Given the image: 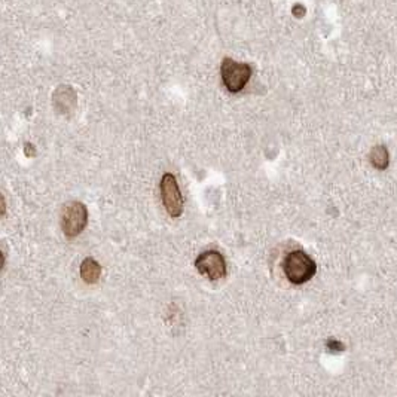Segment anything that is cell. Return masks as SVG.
Here are the masks:
<instances>
[{"instance_id":"7a4b0ae2","label":"cell","mask_w":397,"mask_h":397,"mask_svg":"<svg viewBox=\"0 0 397 397\" xmlns=\"http://www.w3.org/2000/svg\"><path fill=\"white\" fill-rule=\"evenodd\" d=\"M222 82L230 93L243 91L252 77V67L246 63H238L232 59H225L220 66Z\"/></svg>"},{"instance_id":"52a82bcc","label":"cell","mask_w":397,"mask_h":397,"mask_svg":"<svg viewBox=\"0 0 397 397\" xmlns=\"http://www.w3.org/2000/svg\"><path fill=\"white\" fill-rule=\"evenodd\" d=\"M81 277L87 285H94L101 277V267L93 257H87L81 265Z\"/></svg>"},{"instance_id":"5b68a950","label":"cell","mask_w":397,"mask_h":397,"mask_svg":"<svg viewBox=\"0 0 397 397\" xmlns=\"http://www.w3.org/2000/svg\"><path fill=\"white\" fill-rule=\"evenodd\" d=\"M195 268L201 276H206L211 281H218L223 278L226 276V272H228L226 260L223 255L218 250L202 252L195 260Z\"/></svg>"},{"instance_id":"3957f363","label":"cell","mask_w":397,"mask_h":397,"mask_svg":"<svg viewBox=\"0 0 397 397\" xmlns=\"http://www.w3.org/2000/svg\"><path fill=\"white\" fill-rule=\"evenodd\" d=\"M88 223L87 206L79 201L67 202L61 211V230L67 238L81 234Z\"/></svg>"},{"instance_id":"8992f818","label":"cell","mask_w":397,"mask_h":397,"mask_svg":"<svg viewBox=\"0 0 397 397\" xmlns=\"http://www.w3.org/2000/svg\"><path fill=\"white\" fill-rule=\"evenodd\" d=\"M54 106L60 113L70 112L76 106V93L72 87H59L54 93Z\"/></svg>"},{"instance_id":"277c9868","label":"cell","mask_w":397,"mask_h":397,"mask_svg":"<svg viewBox=\"0 0 397 397\" xmlns=\"http://www.w3.org/2000/svg\"><path fill=\"white\" fill-rule=\"evenodd\" d=\"M161 200L165 211L172 218H180L183 213V195L179 188L177 179L172 173H165L161 179Z\"/></svg>"},{"instance_id":"6da1fadb","label":"cell","mask_w":397,"mask_h":397,"mask_svg":"<svg viewBox=\"0 0 397 397\" xmlns=\"http://www.w3.org/2000/svg\"><path fill=\"white\" fill-rule=\"evenodd\" d=\"M283 271L292 285H304L315 276L317 265L310 255L302 250H293L285 257Z\"/></svg>"},{"instance_id":"ba28073f","label":"cell","mask_w":397,"mask_h":397,"mask_svg":"<svg viewBox=\"0 0 397 397\" xmlns=\"http://www.w3.org/2000/svg\"><path fill=\"white\" fill-rule=\"evenodd\" d=\"M370 158H372V164L377 168H385L389 165V153L382 146L375 147V149L372 151Z\"/></svg>"}]
</instances>
